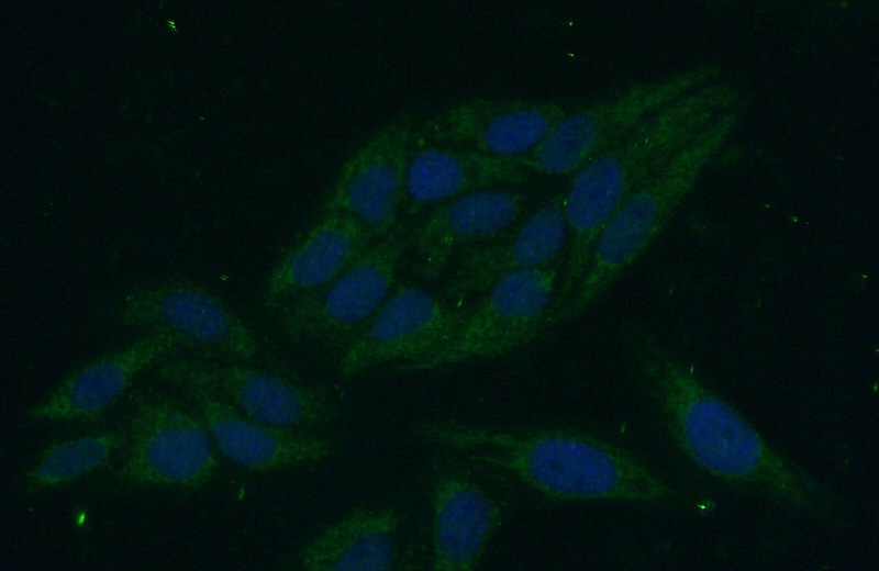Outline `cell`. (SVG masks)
Instances as JSON below:
<instances>
[{"label":"cell","mask_w":879,"mask_h":571,"mask_svg":"<svg viewBox=\"0 0 879 571\" xmlns=\"http://www.w3.org/2000/svg\"><path fill=\"white\" fill-rule=\"evenodd\" d=\"M415 436L553 501L657 503L679 495L630 450L579 429L433 422Z\"/></svg>","instance_id":"1"},{"label":"cell","mask_w":879,"mask_h":571,"mask_svg":"<svg viewBox=\"0 0 879 571\" xmlns=\"http://www.w3.org/2000/svg\"><path fill=\"white\" fill-rule=\"evenodd\" d=\"M635 344L639 369L671 440L710 475L750 488L805 513H828L834 499L794 468L725 400L647 336Z\"/></svg>","instance_id":"2"},{"label":"cell","mask_w":879,"mask_h":571,"mask_svg":"<svg viewBox=\"0 0 879 571\" xmlns=\"http://www.w3.org/2000/svg\"><path fill=\"white\" fill-rule=\"evenodd\" d=\"M741 92L710 82L668 103L577 170L563 192L568 243L553 304L555 316L580 282L592 249L625 199L722 113Z\"/></svg>","instance_id":"3"},{"label":"cell","mask_w":879,"mask_h":571,"mask_svg":"<svg viewBox=\"0 0 879 571\" xmlns=\"http://www.w3.org/2000/svg\"><path fill=\"white\" fill-rule=\"evenodd\" d=\"M738 110L717 116L625 199L601 232L580 282L556 314V326L593 306L656 240L732 134Z\"/></svg>","instance_id":"4"},{"label":"cell","mask_w":879,"mask_h":571,"mask_svg":"<svg viewBox=\"0 0 879 571\" xmlns=\"http://www.w3.org/2000/svg\"><path fill=\"white\" fill-rule=\"evenodd\" d=\"M413 225L400 220L333 280L280 306L282 334L292 343L344 349L392 291Z\"/></svg>","instance_id":"5"},{"label":"cell","mask_w":879,"mask_h":571,"mask_svg":"<svg viewBox=\"0 0 879 571\" xmlns=\"http://www.w3.org/2000/svg\"><path fill=\"white\" fill-rule=\"evenodd\" d=\"M130 400L127 439L115 479L137 488H204L220 461L200 415L157 392L134 390Z\"/></svg>","instance_id":"6"},{"label":"cell","mask_w":879,"mask_h":571,"mask_svg":"<svg viewBox=\"0 0 879 571\" xmlns=\"http://www.w3.org/2000/svg\"><path fill=\"white\" fill-rule=\"evenodd\" d=\"M560 269V268H559ZM557 265L507 277L480 295L449 342L396 371L418 372L510 354L552 327L559 281Z\"/></svg>","instance_id":"7"},{"label":"cell","mask_w":879,"mask_h":571,"mask_svg":"<svg viewBox=\"0 0 879 571\" xmlns=\"http://www.w3.org/2000/svg\"><path fill=\"white\" fill-rule=\"evenodd\" d=\"M717 74L715 67H699L661 80L632 85L600 101L571 109L534 150L519 160L530 172L574 175L653 113L714 82Z\"/></svg>","instance_id":"8"},{"label":"cell","mask_w":879,"mask_h":571,"mask_svg":"<svg viewBox=\"0 0 879 571\" xmlns=\"http://www.w3.org/2000/svg\"><path fill=\"white\" fill-rule=\"evenodd\" d=\"M460 457L463 462L444 464L431 481L434 571L475 570L507 514L501 473Z\"/></svg>","instance_id":"9"},{"label":"cell","mask_w":879,"mask_h":571,"mask_svg":"<svg viewBox=\"0 0 879 571\" xmlns=\"http://www.w3.org/2000/svg\"><path fill=\"white\" fill-rule=\"evenodd\" d=\"M118 316L129 327L170 333L186 348L218 360L251 362L259 352L252 327L216 294L192 282L135 290L124 298Z\"/></svg>","instance_id":"10"},{"label":"cell","mask_w":879,"mask_h":571,"mask_svg":"<svg viewBox=\"0 0 879 571\" xmlns=\"http://www.w3.org/2000/svg\"><path fill=\"white\" fill-rule=\"evenodd\" d=\"M158 373L174 387H202L267 425L314 433L329 426L333 418L324 390L248 362L181 359L163 365Z\"/></svg>","instance_id":"11"},{"label":"cell","mask_w":879,"mask_h":571,"mask_svg":"<svg viewBox=\"0 0 879 571\" xmlns=\"http://www.w3.org/2000/svg\"><path fill=\"white\" fill-rule=\"evenodd\" d=\"M467 311L420 286L399 283L343 349L340 374L424 358L449 342Z\"/></svg>","instance_id":"12"},{"label":"cell","mask_w":879,"mask_h":571,"mask_svg":"<svg viewBox=\"0 0 879 571\" xmlns=\"http://www.w3.org/2000/svg\"><path fill=\"white\" fill-rule=\"evenodd\" d=\"M416 125L412 114H399L356 148L343 163L323 203V213L352 216L375 238L389 233L400 221Z\"/></svg>","instance_id":"13"},{"label":"cell","mask_w":879,"mask_h":571,"mask_svg":"<svg viewBox=\"0 0 879 571\" xmlns=\"http://www.w3.org/2000/svg\"><path fill=\"white\" fill-rule=\"evenodd\" d=\"M570 110L553 100L472 98L418 122L414 144L459 146L519 159L534 150Z\"/></svg>","instance_id":"14"},{"label":"cell","mask_w":879,"mask_h":571,"mask_svg":"<svg viewBox=\"0 0 879 571\" xmlns=\"http://www.w3.org/2000/svg\"><path fill=\"white\" fill-rule=\"evenodd\" d=\"M563 198L557 193L502 234L461 251L444 299L463 307L507 277L557 265L568 243Z\"/></svg>","instance_id":"15"},{"label":"cell","mask_w":879,"mask_h":571,"mask_svg":"<svg viewBox=\"0 0 879 571\" xmlns=\"http://www.w3.org/2000/svg\"><path fill=\"white\" fill-rule=\"evenodd\" d=\"M527 195L514 187H496L438 204L414 223L411 269L425 280L437 278L467 248L502 234L522 217Z\"/></svg>","instance_id":"16"},{"label":"cell","mask_w":879,"mask_h":571,"mask_svg":"<svg viewBox=\"0 0 879 571\" xmlns=\"http://www.w3.org/2000/svg\"><path fill=\"white\" fill-rule=\"evenodd\" d=\"M179 348L186 347L170 333L145 332L73 371L43 401L29 407L25 416L47 422L96 421L127 391L136 376Z\"/></svg>","instance_id":"17"},{"label":"cell","mask_w":879,"mask_h":571,"mask_svg":"<svg viewBox=\"0 0 879 571\" xmlns=\"http://www.w3.org/2000/svg\"><path fill=\"white\" fill-rule=\"evenodd\" d=\"M177 388L196 407L216 449L243 469L274 472L320 462L333 454L332 441L314 433L255 421L199 385L180 384Z\"/></svg>","instance_id":"18"},{"label":"cell","mask_w":879,"mask_h":571,"mask_svg":"<svg viewBox=\"0 0 879 571\" xmlns=\"http://www.w3.org/2000/svg\"><path fill=\"white\" fill-rule=\"evenodd\" d=\"M530 176L519 159L449 145H415L409 157L401 212L413 216L463 194L515 187Z\"/></svg>","instance_id":"19"},{"label":"cell","mask_w":879,"mask_h":571,"mask_svg":"<svg viewBox=\"0 0 879 571\" xmlns=\"http://www.w3.org/2000/svg\"><path fill=\"white\" fill-rule=\"evenodd\" d=\"M375 239L356 219L341 213H323L274 266L266 283L265 305L279 309L326 284Z\"/></svg>","instance_id":"20"},{"label":"cell","mask_w":879,"mask_h":571,"mask_svg":"<svg viewBox=\"0 0 879 571\" xmlns=\"http://www.w3.org/2000/svg\"><path fill=\"white\" fill-rule=\"evenodd\" d=\"M400 527L401 517L392 508H355L309 540L296 566L303 571L392 570Z\"/></svg>","instance_id":"21"},{"label":"cell","mask_w":879,"mask_h":571,"mask_svg":"<svg viewBox=\"0 0 879 571\" xmlns=\"http://www.w3.org/2000/svg\"><path fill=\"white\" fill-rule=\"evenodd\" d=\"M127 439L126 429H110L55 441L24 472L29 488L46 490L73 483L102 467Z\"/></svg>","instance_id":"22"}]
</instances>
